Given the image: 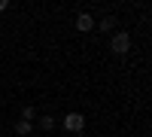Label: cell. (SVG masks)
Instances as JSON below:
<instances>
[{
	"mask_svg": "<svg viewBox=\"0 0 152 137\" xmlns=\"http://www.w3.org/2000/svg\"><path fill=\"white\" fill-rule=\"evenodd\" d=\"M110 49H113L116 55H125V52L131 49V34H128V31H119V34H113V40H110Z\"/></svg>",
	"mask_w": 152,
	"mask_h": 137,
	"instance_id": "cell-1",
	"label": "cell"
},
{
	"mask_svg": "<svg viewBox=\"0 0 152 137\" xmlns=\"http://www.w3.org/2000/svg\"><path fill=\"white\" fill-rule=\"evenodd\" d=\"M61 125H64L67 131H73V134H79V131L85 128V116H82V113H67Z\"/></svg>",
	"mask_w": 152,
	"mask_h": 137,
	"instance_id": "cell-2",
	"label": "cell"
},
{
	"mask_svg": "<svg viewBox=\"0 0 152 137\" xmlns=\"http://www.w3.org/2000/svg\"><path fill=\"white\" fill-rule=\"evenodd\" d=\"M76 31H82V34L94 31V18L88 15V12H79V15H76Z\"/></svg>",
	"mask_w": 152,
	"mask_h": 137,
	"instance_id": "cell-3",
	"label": "cell"
},
{
	"mask_svg": "<svg viewBox=\"0 0 152 137\" xmlns=\"http://www.w3.org/2000/svg\"><path fill=\"white\" fill-rule=\"evenodd\" d=\"M94 28H97L100 34H110L113 28H116V18H113V15H107V18H100V21H94Z\"/></svg>",
	"mask_w": 152,
	"mask_h": 137,
	"instance_id": "cell-4",
	"label": "cell"
},
{
	"mask_svg": "<svg viewBox=\"0 0 152 137\" xmlns=\"http://www.w3.org/2000/svg\"><path fill=\"white\" fill-rule=\"evenodd\" d=\"M31 131H34V122H24V119L15 122V134H18V137H28Z\"/></svg>",
	"mask_w": 152,
	"mask_h": 137,
	"instance_id": "cell-5",
	"label": "cell"
},
{
	"mask_svg": "<svg viewBox=\"0 0 152 137\" xmlns=\"http://www.w3.org/2000/svg\"><path fill=\"white\" fill-rule=\"evenodd\" d=\"M55 125H58V122H55L52 116H40V128H43V131H52Z\"/></svg>",
	"mask_w": 152,
	"mask_h": 137,
	"instance_id": "cell-6",
	"label": "cell"
},
{
	"mask_svg": "<svg viewBox=\"0 0 152 137\" xmlns=\"http://www.w3.org/2000/svg\"><path fill=\"white\" fill-rule=\"evenodd\" d=\"M34 116H37V110H34L31 104H28V107H21V119H24V122H31Z\"/></svg>",
	"mask_w": 152,
	"mask_h": 137,
	"instance_id": "cell-7",
	"label": "cell"
},
{
	"mask_svg": "<svg viewBox=\"0 0 152 137\" xmlns=\"http://www.w3.org/2000/svg\"><path fill=\"white\" fill-rule=\"evenodd\" d=\"M3 9H9V3H6V0H0V12H3Z\"/></svg>",
	"mask_w": 152,
	"mask_h": 137,
	"instance_id": "cell-8",
	"label": "cell"
}]
</instances>
